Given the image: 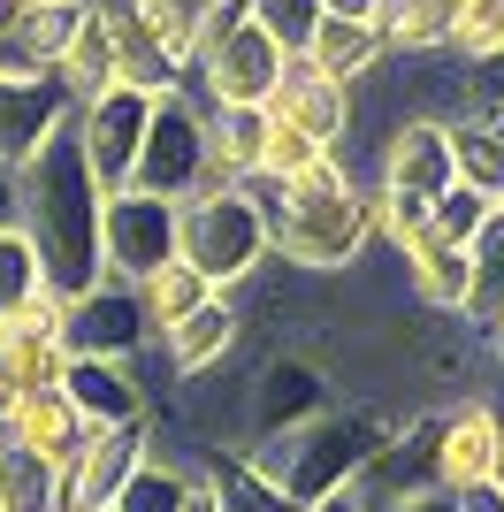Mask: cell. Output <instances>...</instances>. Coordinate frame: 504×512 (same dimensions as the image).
Instances as JSON below:
<instances>
[{"label": "cell", "mask_w": 504, "mask_h": 512, "mask_svg": "<svg viewBox=\"0 0 504 512\" xmlns=\"http://www.w3.org/2000/svg\"><path fill=\"white\" fill-rule=\"evenodd\" d=\"M100 199L107 192L84 169L77 130H54L16 169V214L8 222L31 237V253L46 268V291H62V299L100 283Z\"/></svg>", "instance_id": "1"}, {"label": "cell", "mask_w": 504, "mask_h": 512, "mask_svg": "<svg viewBox=\"0 0 504 512\" xmlns=\"http://www.w3.org/2000/svg\"><path fill=\"white\" fill-rule=\"evenodd\" d=\"M390 436H398V413L329 406V413H314V421L283 428V436H252L245 459L268 474V482L291 497V505H314V497H329V490L367 482V467L390 451Z\"/></svg>", "instance_id": "2"}, {"label": "cell", "mask_w": 504, "mask_h": 512, "mask_svg": "<svg viewBox=\"0 0 504 512\" xmlns=\"http://www.w3.org/2000/svg\"><path fill=\"white\" fill-rule=\"evenodd\" d=\"M268 260L306 283H336L367 260V214H359V169L352 161H321L298 184H283V207L268 222Z\"/></svg>", "instance_id": "3"}, {"label": "cell", "mask_w": 504, "mask_h": 512, "mask_svg": "<svg viewBox=\"0 0 504 512\" xmlns=\"http://www.w3.org/2000/svg\"><path fill=\"white\" fill-rule=\"evenodd\" d=\"M176 260H191L214 291L245 299V283L275 268L268 260V214L252 207L237 184H207V192L176 199Z\"/></svg>", "instance_id": "4"}, {"label": "cell", "mask_w": 504, "mask_h": 512, "mask_svg": "<svg viewBox=\"0 0 504 512\" xmlns=\"http://www.w3.org/2000/svg\"><path fill=\"white\" fill-rule=\"evenodd\" d=\"M130 184L153 192V199H168V207L214 184V169H207V107L191 100V92H153V123H146V146H138Z\"/></svg>", "instance_id": "5"}, {"label": "cell", "mask_w": 504, "mask_h": 512, "mask_svg": "<svg viewBox=\"0 0 504 512\" xmlns=\"http://www.w3.org/2000/svg\"><path fill=\"white\" fill-rule=\"evenodd\" d=\"M497 444H504V398H489V390L451 398L436 413V428H428V482L443 497L482 490L489 474H497Z\"/></svg>", "instance_id": "6"}, {"label": "cell", "mask_w": 504, "mask_h": 512, "mask_svg": "<svg viewBox=\"0 0 504 512\" xmlns=\"http://www.w3.org/2000/svg\"><path fill=\"white\" fill-rule=\"evenodd\" d=\"M367 184H382V192H398V199H420V207H436V199L459 184L443 115H413V107H405L398 123H382L375 130V161H367Z\"/></svg>", "instance_id": "7"}, {"label": "cell", "mask_w": 504, "mask_h": 512, "mask_svg": "<svg viewBox=\"0 0 504 512\" xmlns=\"http://www.w3.org/2000/svg\"><path fill=\"white\" fill-rule=\"evenodd\" d=\"M161 260H176V207L138 192V184L107 192L100 199V276L138 283V276H153Z\"/></svg>", "instance_id": "8"}, {"label": "cell", "mask_w": 504, "mask_h": 512, "mask_svg": "<svg viewBox=\"0 0 504 512\" xmlns=\"http://www.w3.org/2000/svg\"><path fill=\"white\" fill-rule=\"evenodd\" d=\"M146 123H153V92H138V85H115V92H100V100H84L69 115V130H77V146H84V169H92L100 192H123L130 184L138 146H146Z\"/></svg>", "instance_id": "9"}, {"label": "cell", "mask_w": 504, "mask_h": 512, "mask_svg": "<svg viewBox=\"0 0 504 512\" xmlns=\"http://www.w3.org/2000/svg\"><path fill=\"white\" fill-rule=\"evenodd\" d=\"M62 352L69 360H138V352H153L138 291L115 283V276H100L92 291H77V299L62 306Z\"/></svg>", "instance_id": "10"}, {"label": "cell", "mask_w": 504, "mask_h": 512, "mask_svg": "<svg viewBox=\"0 0 504 512\" xmlns=\"http://www.w3.org/2000/svg\"><path fill=\"white\" fill-rule=\"evenodd\" d=\"M283 46L268 39V31H230V39L214 46V54H199V69H191V100L199 107H268V92L283 85Z\"/></svg>", "instance_id": "11"}, {"label": "cell", "mask_w": 504, "mask_h": 512, "mask_svg": "<svg viewBox=\"0 0 504 512\" xmlns=\"http://www.w3.org/2000/svg\"><path fill=\"white\" fill-rule=\"evenodd\" d=\"M329 406H336V383L321 375L314 352H268L260 375H252V390H245L252 436H283V428L314 421V413H329ZM252 436H245V444H252Z\"/></svg>", "instance_id": "12"}, {"label": "cell", "mask_w": 504, "mask_h": 512, "mask_svg": "<svg viewBox=\"0 0 504 512\" xmlns=\"http://www.w3.org/2000/svg\"><path fill=\"white\" fill-rule=\"evenodd\" d=\"M153 444V421L138 428H92L77 444V459L62 467V512H107L115 505V490L130 482V467L146 459Z\"/></svg>", "instance_id": "13"}, {"label": "cell", "mask_w": 504, "mask_h": 512, "mask_svg": "<svg viewBox=\"0 0 504 512\" xmlns=\"http://www.w3.org/2000/svg\"><path fill=\"white\" fill-rule=\"evenodd\" d=\"M268 115H275V123H291V130H306V138H321L329 153H344V146H352V130H359V92L329 85V77L306 69V62H283V85L268 92Z\"/></svg>", "instance_id": "14"}, {"label": "cell", "mask_w": 504, "mask_h": 512, "mask_svg": "<svg viewBox=\"0 0 504 512\" xmlns=\"http://www.w3.org/2000/svg\"><path fill=\"white\" fill-rule=\"evenodd\" d=\"M62 398L77 406L84 428H138L153 421V383L138 375V360H69Z\"/></svg>", "instance_id": "15"}, {"label": "cell", "mask_w": 504, "mask_h": 512, "mask_svg": "<svg viewBox=\"0 0 504 512\" xmlns=\"http://www.w3.org/2000/svg\"><path fill=\"white\" fill-rule=\"evenodd\" d=\"M69 115L77 100L54 77H0V176H16L54 130H69Z\"/></svg>", "instance_id": "16"}, {"label": "cell", "mask_w": 504, "mask_h": 512, "mask_svg": "<svg viewBox=\"0 0 504 512\" xmlns=\"http://www.w3.org/2000/svg\"><path fill=\"white\" fill-rule=\"evenodd\" d=\"M237 344H245V299L214 291L199 314H184L168 337H153V352L168 360V375H176V383H199V375H214V367L230 360Z\"/></svg>", "instance_id": "17"}, {"label": "cell", "mask_w": 504, "mask_h": 512, "mask_svg": "<svg viewBox=\"0 0 504 512\" xmlns=\"http://www.w3.org/2000/svg\"><path fill=\"white\" fill-rule=\"evenodd\" d=\"M398 276H405V299H413L420 314L466 321V299H474V253H466V245H443L436 230H420L398 253Z\"/></svg>", "instance_id": "18"}, {"label": "cell", "mask_w": 504, "mask_h": 512, "mask_svg": "<svg viewBox=\"0 0 504 512\" xmlns=\"http://www.w3.org/2000/svg\"><path fill=\"white\" fill-rule=\"evenodd\" d=\"M298 62L321 69L329 85H352V92H359L367 77H382V69H390V46H382V23H336V16H321Z\"/></svg>", "instance_id": "19"}, {"label": "cell", "mask_w": 504, "mask_h": 512, "mask_svg": "<svg viewBox=\"0 0 504 512\" xmlns=\"http://www.w3.org/2000/svg\"><path fill=\"white\" fill-rule=\"evenodd\" d=\"M191 467H199V490L214 497V512H298L291 497L245 459V444H207Z\"/></svg>", "instance_id": "20"}, {"label": "cell", "mask_w": 504, "mask_h": 512, "mask_svg": "<svg viewBox=\"0 0 504 512\" xmlns=\"http://www.w3.org/2000/svg\"><path fill=\"white\" fill-rule=\"evenodd\" d=\"M54 85L69 92V100H100V92L123 85V54H115V31H107V16L84 0V23H77V39L62 46V62H54Z\"/></svg>", "instance_id": "21"}, {"label": "cell", "mask_w": 504, "mask_h": 512, "mask_svg": "<svg viewBox=\"0 0 504 512\" xmlns=\"http://www.w3.org/2000/svg\"><path fill=\"white\" fill-rule=\"evenodd\" d=\"M0 436H8V444H23V451H39L46 467L62 474L69 459H77V444L92 436V428L77 421V406H69L62 390H39V398H23V406L8 413V428H0Z\"/></svg>", "instance_id": "22"}, {"label": "cell", "mask_w": 504, "mask_h": 512, "mask_svg": "<svg viewBox=\"0 0 504 512\" xmlns=\"http://www.w3.org/2000/svg\"><path fill=\"white\" fill-rule=\"evenodd\" d=\"M443 130H451V169H459V184L504 207V130L489 123L482 107H459V115H443Z\"/></svg>", "instance_id": "23"}, {"label": "cell", "mask_w": 504, "mask_h": 512, "mask_svg": "<svg viewBox=\"0 0 504 512\" xmlns=\"http://www.w3.org/2000/svg\"><path fill=\"white\" fill-rule=\"evenodd\" d=\"M451 23H459V0H382V46H390V62L451 54Z\"/></svg>", "instance_id": "24"}, {"label": "cell", "mask_w": 504, "mask_h": 512, "mask_svg": "<svg viewBox=\"0 0 504 512\" xmlns=\"http://www.w3.org/2000/svg\"><path fill=\"white\" fill-rule=\"evenodd\" d=\"M268 146V107H207V169L214 184H245Z\"/></svg>", "instance_id": "25"}, {"label": "cell", "mask_w": 504, "mask_h": 512, "mask_svg": "<svg viewBox=\"0 0 504 512\" xmlns=\"http://www.w3.org/2000/svg\"><path fill=\"white\" fill-rule=\"evenodd\" d=\"M191 490H199V467L176 459V451H161V444H146V459L130 467V482L115 490L107 512H184Z\"/></svg>", "instance_id": "26"}, {"label": "cell", "mask_w": 504, "mask_h": 512, "mask_svg": "<svg viewBox=\"0 0 504 512\" xmlns=\"http://www.w3.org/2000/svg\"><path fill=\"white\" fill-rule=\"evenodd\" d=\"M130 291H138V314H146L153 337H168V329H176L184 314H199V306L214 299V283L199 276L191 260H161V268H153V276H138Z\"/></svg>", "instance_id": "27"}, {"label": "cell", "mask_w": 504, "mask_h": 512, "mask_svg": "<svg viewBox=\"0 0 504 512\" xmlns=\"http://www.w3.org/2000/svg\"><path fill=\"white\" fill-rule=\"evenodd\" d=\"M466 329H504V207L489 214V230L474 237V299H466Z\"/></svg>", "instance_id": "28"}, {"label": "cell", "mask_w": 504, "mask_h": 512, "mask_svg": "<svg viewBox=\"0 0 504 512\" xmlns=\"http://www.w3.org/2000/svg\"><path fill=\"white\" fill-rule=\"evenodd\" d=\"M77 23H84V0H31L8 39H16L39 69H54V62H62V46L77 39Z\"/></svg>", "instance_id": "29"}, {"label": "cell", "mask_w": 504, "mask_h": 512, "mask_svg": "<svg viewBox=\"0 0 504 512\" xmlns=\"http://www.w3.org/2000/svg\"><path fill=\"white\" fill-rule=\"evenodd\" d=\"M0 367L16 375L23 398H39V390H62L69 352H62V337H8V329H0Z\"/></svg>", "instance_id": "30"}, {"label": "cell", "mask_w": 504, "mask_h": 512, "mask_svg": "<svg viewBox=\"0 0 504 512\" xmlns=\"http://www.w3.org/2000/svg\"><path fill=\"white\" fill-rule=\"evenodd\" d=\"M46 291V268H39V253H31V237L16 230V222H0V321L16 314L23 299H39Z\"/></svg>", "instance_id": "31"}, {"label": "cell", "mask_w": 504, "mask_h": 512, "mask_svg": "<svg viewBox=\"0 0 504 512\" xmlns=\"http://www.w3.org/2000/svg\"><path fill=\"white\" fill-rule=\"evenodd\" d=\"M451 54L466 69H482L489 54H504V0H459V23H451Z\"/></svg>", "instance_id": "32"}, {"label": "cell", "mask_w": 504, "mask_h": 512, "mask_svg": "<svg viewBox=\"0 0 504 512\" xmlns=\"http://www.w3.org/2000/svg\"><path fill=\"white\" fill-rule=\"evenodd\" d=\"M245 16H252V31H268L283 54H306V39H314V23H321V0H245Z\"/></svg>", "instance_id": "33"}, {"label": "cell", "mask_w": 504, "mask_h": 512, "mask_svg": "<svg viewBox=\"0 0 504 512\" xmlns=\"http://www.w3.org/2000/svg\"><path fill=\"white\" fill-rule=\"evenodd\" d=\"M329 161V146L321 138H306V130H291V123H275L268 115V146H260V176H275V184H298L306 169H321Z\"/></svg>", "instance_id": "34"}, {"label": "cell", "mask_w": 504, "mask_h": 512, "mask_svg": "<svg viewBox=\"0 0 504 512\" xmlns=\"http://www.w3.org/2000/svg\"><path fill=\"white\" fill-rule=\"evenodd\" d=\"M489 214H497V199H482V192H466V184H451V192L428 207V230H436L443 245H466V253H474V237L489 230Z\"/></svg>", "instance_id": "35"}, {"label": "cell", "mask_w": 504, "mask_h": 512, "mask_svg": "<svg viewBox=\"0 0 504 512\" xmlns=\"http://www.w3.org/2000/svg\"><path fill=\"white\" fill-rule=\"evenodd\" d=\"M62 306H69L62 291H39V299H23L0 329H8V337H62Z\"/></svg>", "instance_id": "36"}, {"label": "cell", "mask_w": 504, "mask_h": 512, "mask_svg": "<svg viewBox=\"0 0 504 512\" xmlns=\"http://www.w3.org/2000/svg\"><path fill=\"white\" fill-rule=\"evenodd\" d=\"M375 512H459V497H443V490H405V497H382Z\"/></svg>", "instance_id": "37"}, {"label": "cell", "mask_w": 504, "mask_h": 512, "mask_svg": "<svg viewBox=\"0 0 504 512\" xmlns=\"http://www.w3.org/2000/svg\"><path fill=\"white\" fill-rule=\"evenodd\" d=\"M321 16H336V23H382V0H321Z\"/></svg>", "instance_id": "38"}, {"label": "cell", "mask_w": 504, "mask_h": 512, "mask_svg": "<svg viewBox=\"0 0 504 512\" xmlns=\"http://www.w3.org/2000/svg\"><path fill=\"white\" fill-rule=\"evenodd\" d=\"M298 512H375V505H367V490L352 482V490H329V497H314V505H298Z\"/></svg>", "instance_id": "39"}, {"label": "cell", "mask_w": 504, "mask_h": 512, "mask_svg": "<svg viewBox=\"0 0 504 512\" xmlns=\"http://www.w3.org/2000/svg\"><path fill=\"white\" fill-rule=\"evenodd\" d=\"M459 512H504V490H489V482H482V490L459 497Z\"/></svg>", "instance_id": "40"}, {"label": "cell", "mask_w": 504, "mask_h": 512, "mask_svg": "<svg viewBox=\"0 0 504 512\" xmlns=\"http://www.w3.org/2000/svg\"><path fill=\"white\" fill-rule=\"evenodd\" d=\"M23 406V390H16V375H8V367H0V428H8V413Z\"/></svg>", "instance_id": "41"}, {"label": "cell", "mask_w": 504, "mask_h": 512, "mask_svg": "<svg viewBox=\"0 0 504 512\" xmlns=\"http://www.w3.org/2000/svg\"><path fill=\"white\" fill-rule=\"evenodd\" d=\"M23 8H31V0H0V39H8V31L23 23Z\"/></svg>", "instance_id": "42"}, {"label": "cell", "mask_w": 504, "mask_h": 512, "mask_svg": "<svg viewBox=\"0 0 504 512\" xmlns=\"http://www.w3.org/2000/svg\"><path fill=\"white\" fill-rule=\"evenodd\" d=\"M482 344H489V367H497V383H504V329H489Z\"/></svg>", "instance_id": "43"}, {"label": "cell", "mask_w": 504, "mask_h": 512, "mask_svg": "<svg viewBox=\"0 0 504 512\" xmlns=\"http://www.w3.org/2000/svg\"><path fill=\"white\" fill-rule=\"evenodd\" d=\"M16 214V176H0V222Z\"/></svg>", "instance_id": "44"}, {"label": "cell", "mask_w": 504, "mask_h": 512, "mask_svg": "<svg viewBox=\"0 0 504 512\" xmlns=\"http://www.w3.org/2000/svg\"><path fill=\"white\" fill-rule=\"evenodd\" d=\"M184 512H214V497H207V490H191V505H184Z\"/></svg>", "instance_id": "45"}, {"label": "cell", "mask_w": 504, "mask_h": 512, "mask_svg": "<svg viewBox=\"0 0 504 512\" xmlns=\"http://www.w3.org/2000/svg\"><path fill=\"white\" fill-rule=\"evenodd\" d=\"M489 490H504V444H497V474H489Z\"/></svg>", "instance_id": "46"}, {"label": "cell", "mask_w": 504, "mask_h": 512, "mask_svg": "<svg viewBox=\"0 0 504 512\" xmlns=\"http://www.w3.org/2000/svg\"><path fill=\"white\" fill-rule=\"evenodd\" d=\"M482 115H489V123H497V130H504V107H482Z\"/></svg>", "instance_id": "47"}]
</instances>
